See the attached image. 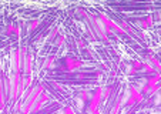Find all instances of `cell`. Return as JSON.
<instances>
[{
    "mask_svg": "<svg viewBox=\"0 0 161 114\" xmlns=\"http://www.w3.org/2000/svg\"><path fill=\"white\" fill-rule=\"evenodd\" d=\"M123 101H124V97H120V99L116 101V104H114V107L111 108V111H110V114H119V113H120V108H121Z\"/></svg>",
    "mask_w": 161,
    "mask_h": 114,
    "instance_id": "cell-8",
    "label": "cell"
},
{
    "mask_svg": "<svg viewBox=\"0 0 161 114\" xmlns=\"http://www.w3.org/2000/svg\"><path fill=\"white\" fill-rule=\"evenodd\" d=\"M130 96L133 97L134 100H136V103L137 104H140V103H143V100H144V94H143V91L141 90H138L137 87H134V86H130Z\"/></svg>",
    "mask_w": 161,
    "mask_h": 114,
    "instance_id": "cell-5",
    "label": "cell"
},
{
    "mask_svg": "<svg viewBox=\"0 0 161 114\" xmlns=\"http://www.w3.org/2000/svg\"><path fill=\"white\" fill-rule=\"evenodd\" d=\"M43 105H44V104H43V103L40 101L39 99H37V101L34 103V104H33V107H31V113H39V111H40V108H42Z\"/></svg>",
    "mask_w": 161,
    "mask_h": 114,
    "instance_id": "cell-11",
    "label": "cell"
},
{
    "mask_svg": "<svg viewBox=\"0 0 161 114\" xmlns=\"http://www.w3.org/2000/svg\"><path fill=\"white\" fill-rule=\"evenodd\" d=\"M64 42H66L64 34H58V36L56 37V46H58V47H61V46L64 44Z\"/></svg>",
    "mask_w": 161,
    "mask_h": 114,
    "instance_id": "cell-13",
    "label": "cell"
},
{
    "mask_svg": "<svg viewBox=\"0 0 161 114\" xmlns=\"http://www.w3.org/2000/svg\"><path fill=\"white\" fill-rule=\"evenodd\" d=\"M77 47H79V48H81V50H86L84 42H83V40H77Z\"/></svg>",
    "mask_w": 161,
    "mask_h": 114,
    "instance_id": "cell-19",
    "label": "cell"
},
{
    "mask_svg": "<svg viewBox=\"0 0 161 114\" xmlns=\"http://www.w3.org/2000/svg\"><path fill=\"white\" fill-rule=\"evenodd\" d=\"M58 36V27H53L52 30H50V34H49V40L52 42V40H54L56 37Z\"/></svg>",
    "mask_w": 161,
    "mask_h": 114,
    "instance_id": "cell-12",
    "label": "cell"
},
{
    "mask_svg": "<svg viewBox=\"0 0 161 114\" xmlns=\"http://www.w3.org/2000/svg\"><path fill=\"white\" fill-rule=\"evenodd\" d=\"M160 73H154V76H151V77H148L146 80V84L148 86V87H158L160 86Z\"/></svg>",
    "mask_w": 161,
    "mask_h": 114,
    "instance_id": "cell-6",
    "label": "cell"
},
{
    "mask_svg": "<svg viewBox=\"0 0 161 114\" xmlns=\"http://www.w3.org/2000/svg\"><path fill=\"white\" fill-rule=\"evenodd\" d=\"M44 91V86L43 84H39L34 90H30L27 93V97L25 100V104H23V110H21V114H30L31 113V107L33 104L37 101V99L40 97V94Z\"/></svg>",
    "mask_w": 161,
    "mask_h": 114,
    "instance_id": "cell-1",
    "label": "cell"
},
{
    "mask_svg": "<svg viewBox=\"0 0 161 114\" xmlns=\"http://www.w3.org/2000/svg\"><path fill=\"white\" fill-rule=\"evenodd\" d=\"M77 13H79V16H81L83 19H86V17H87V14H88V13L86 12L83 7H79V9H77Z\"/></svg>",
    "mask_w": 161,
    "mask_h": 114,
    "instance_id": "cell-15",
    "label": "cell"
},
{
    "mask_svg": "<svg viewBox=\"0 0 161 114\" xmlns=\"http://www.w3.org/2000/svg\"><path fill=\"white\" fill-rule=\"evenodd\" d=\"M21 71H14L13 76L9 78V86H10V90H9V97L16 101L17 97L21 94Z\"/></svg>",
    "mask_w": 161,
    "mask_h": 114,
    "instance_id": "cell-2",
    "label": "cell"
},
{
    "mask_svg": "<svg viewBox=\"0 0 161 114\" xmlns=\"http://www.w3.org/2000/svg\"><path fill=\"white\" fill-rule=\"evenodd\" d=\"M148 60H150V64L153 66V69H154V71H155V73H160L161 63H160V60H158V57L154 56V54H150Z\"/></svg>",
    "mask_w": 161,
    "mask_h": 114,
    "instance_id": "cell-7",
    "label": "cell"
},
{
    "mask_svg": "<svg viewBox=\"0 0 161 114\" xmlns=\"http://www.w3.org/2000/svg\"><path fill=\"white\" fill-rule=\"evenodd\" d=\"M4 104H6V103H4V94L2 93L0 94V110H3L4 108Z\"/></svg>",
    "mask_w": 161,
    "mask_h": 114,
    "instance_id": "cell-18",
    "label": "cell"
},
{
    "mask_svg": "<svg viewBox=\"0 0 161 114\" xmlns=\"http://www.w3.org/2000/svg\"><path fill=\"white\" fill-rule=\"evenodd\" d=\"M14 33V26L13 24H9V27H7V30H6V34L7 36H10V34Z\"/></svg>",
    "mask_w": 161,
    "mask_h": 114,
    "instance_id": "cell-17",
    "label": "cell"
},
{
    "mask_svg": "<svg viewBox=\"0 0 161 114\" xmlns=\"http://www.w3.org/2000/svg\"><path fill=\"white\" fill-rule=\"evenodd\" d=\"M131 66H133L134 69L137 70V71H140V70H143V63H141V61H134V63L131 64Z\"/></svg>",
    "mask_w": 161,
    "mask_h": 114,
    "instance_id": "cell-14",
    "label": "cell"
},
{
    "mask_svg": "<svg viewBox=\"0 0 161 114\" xmlns=\"http://www.w3.org/2000/svg\"><path fill=\"white\" fill-rule=\"evenodd\" d=\"M137 24H138L141 29H151L155 23H154L153 16H146V17H143V19H138V20H137Z\"/></svg>",
    "mask_w": 161,
    "mask_h": 114,
    "instance_id": "cell-4",
    "label": "cell"
},
{
    "mask_svg": "<svg viewBox=\"0 0 161 114\" xmlns=\"http://www.w3.org/2000/svg\"><path fill=\"white\" fill-rule=\"evenodd\" d=\"M2 93H3V71H2V66H0V94Z\"/></svg>",
    "mask_w": 161,
    "mask_h": 114,
    "instance_id": "cell-16",
    "label": "cell"
},
{
    "mask_svg": "<svg viewBox=\"0 0 161 114\" xmlns=\"http://www.w3.org/2000/svg\"><path fill=\"white\" fill-rule=\"evenodd\" d=\"M83 66V61L76 57H66L64 59V67L61 70L67 73H73L74 70H79Z\"/></svg>",
    "mask_w": 161,
    "mask_h": 114,
    "instance_id": "cell-3",
    "label": "cell"
},
{
    "mask_svg": "<svg viewBox=\"0 0 161 114\" xmlns=\"http://www.w3.org/2000/svg\"><path fill=\"white\" fill-rule=\"evenodd\" d=\"M39 24H40V20H39V19H34V20L29 21V24H27V30H29V33H31L33 30H36L37 27H39Z\"/></svg>",
    "mask_w": 161,
    "mask_h": 114,
    "instance_id": "cell-9",
    "label": "cell"
},
{
    "mask_svg": "<svg viewBox=\"0 0 161 114\" xmlns=\"http://www.w3.org/2000/svg\"><path fill=\"white\" fill-rule=\"evenodd\" d=\"M54 60H56L54 56H49V57H47V60L44 61V64H43V69H53Z\"/></svg>",
    "mask_w": 161,
    "mask_h": 114,
    "instance_id": "cell-10",
    "label": "cell"
}]
</instances>
